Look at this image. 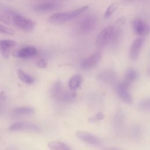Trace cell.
Segmentation results:
<instances>
[{
	"label": "cell",
	"instance_id": "obj_28",
	"mask_svg": "<svg viewBox=\"0 0 150 150\" xmlns=\"http://www.w3.org/2000/svg\"><path fill=\"white\" fill-rule=\"evenodd\" d=\"M0 21L4 23L7 24V25H9L11 23V22H10L9 19L6 16L4 15L1 13H0Z\"/></svg>",
	"mask_w": 150,
	"mask_h": 150
},
{
	"label": "cell",
	"instance_id": "obj_16",
	"mask_svg": "<svg viewBox=\"0 0 150 150\" xmlns=\"http://www.w3.org/2000/svg\"><path fill=\"white\" fill-rule=\"evenodd\" d=\"M17 75L20 80H21L22 81L26 84H32L35 82V78L25 73L22 70L18 69L17 71Z\"/></svg>",
	"mask_w": 150,
	"mask_h": 150
},
{
	"label": "cell",
	"instance_id": "obj_22",
	"mask_svg": "<svg viewBox=\"0 0 150 150\" xmlns=\"http://www.w3.org/2000/svg\"><path fill=\"white\" fill-rule=\"evenodd\" d=\"M130 133L133 139H138L141 136V134H142L141 129L138 126H133L131 128Z\"/></svg>",
	"mask_w": 150,
	"mask_h": 150
},
{
	"label": "cell",
	"instance_id": "obj_13",
	"mask_svg": "<svg viewBox=\"0 0 150 150\" xmlns=\"http://www.w3.org/2000/svg\"><path fill=\"white\" fill-rule=\"evenodd\" d=\"M16 46V42L12 40L4 39L0 40V53L5 59L8 58L11 49Z\"/></svg>",
	"mask_w": 150,
	"mask_h": 150
},
{
	"label": "cell",
	"instance_id": "obj_17",
	"mask_svg": "<svg viewBox=\"0 0 150 150\" xmlns=\"http://www.w3.org/2000/svg\"><path fill=\"white\" fill-rule=\"evenodd\" d=\"M63 91H64V90H63L62 83L59 80L57 81L53 85V86L51 88V90H50L52 96L56 99H57V98L62 94V93Z\"/></svg>",
	"mask_w": 150,
	"mask_h": 150
},
{
	"label": "cell",
	"instance_id": "obj_30",
	"mask_svg": "<svg viewBox=\"0 0 150 150\" xmlns=\"http://www.w3.org/2000/svg\"><path fill=\"white\" fill-rule=\"evenodd\" d=\"M122 1L126 3H129V2H132L135 0H122Z\"/></svg>",
	"mask_w": 150,
	"mask_h": 150
},
{
	"label": "cell",
	"instance_id": "obj_31",
	"mask_svg": "<svg viewBox=\"0 0 150 150\" xmlns=\"http://www.w3.org/2000/svg\"><path fill=\"white\" fill-rule=\"evenodd\" d=\"M149 76H150V69H149Z\"/></svg>",
	"mask_w": 150,
	"mask_h": 150
},
{
	"label": "cell",
	"instance_id": "obj_9",
	"mask_svg": "<svg viewBox=\"0 0 150 150\" xmlns=\"http://www.w3.org/2000/svg\"><path fill=\"white\" fill-rule=\"evenodd\" d=\"M101 57L100 52H97L83 59L80 63V66L83 69H91L98 63Z\"/></svg>",
	"mask_w": 150,
	"mask_h": 150
},
{
	"label": "cell",
	"instance_id": "obj_14",
	"mask_svg": "<svg viewBox=\"0 0 150 150\" xmlns=\"http://www.w3.org/2000/svg\"><path fill=\"white\" fill-rule=\"evenodd\" d=\"M124 114L121 111H118L113 119L114 127L117 132H121L124 126Z\"/></svg>",
	"mask_w": 150,
	"mask_h": 150
},
{
	"label": "cell",
	"instance_id": "obj_2",
	"mask_svg": "<svg viewBox=\"0 0 150 150\" xmlns=\"http://www.w3.org/2000/svg\"><path fill=\"white\" fill-rule=\"evenodd\" d=\"M97 23V18L94 15L88 16L81 20L77 25L76 31L79 34H85L93 30Z\"/></svg>",
	"mask_w": 150,
	"mask_h": 150
},
{
	"label": "cell",
	"instance_id": "obj_15",
	"mask_svg": "<svg viewBox=\"0 0 150 150\" xmlns=\"http://www.w3.org/2000/svg\"><path fill=\"white\" fill-rule=\"evenodd\" d=\"M50 150H72L69 146L59 141H53L47 144Z\"/></svg>",
	"mask_w": 150,
	"mask_h": 150
},
{
	"label": "cell",
	"instance_id": "obj_19",
	"mask_svg": "<svg viewBox=\"0 0 150 150\" xmlns=\"http://www.w3.org/2000/svg\"><path fill=\"white\" fill-rule=\"evenodd\" d=\"M81 83V76L76 74L73 76L69 81V86L71 90L75 91L80 86Z\"/></svg>",
	"mask_w": 150,
	"mask_h": 150
},
{
	"label": "cell",
	"instance_id": "obj_25",
	"mask_svg": "<svg viewBox=\"0 0 150 150\" xmlns=\"http://www.w3.org/2000/svg\"><path fill=\"white\" fill-rule=\"evenodd\" d=\"M104 118V114L102 112H98L97 114H96L90 117L88 119V121L90 122H96L97 121H99L103 119Z\"/></svg>",
	"mask_w": 150,
	"mask_h": 150
},
{
	"label": "cell",
	"instance_id": "obj_18",
	"mask_svg": "<svg viewBox=\"0 0 150 150\" xmlns=\"http://www.w3.org/2000/svg\"><path fill=\"white\" fill-rule=\"evenodd\" d=\"M57 8V5L56 3L47 2L39 4L35 6V9L38 12H46L55 9Z\"/></svg>",
	"mask_w": 150,
	"mask_h": 150
},
{
	"label": "cell",
	"instance_id": "obj_4",
	"mask_svg": "<svg viewBox=\"0 0 150 150\" xmlns=\"http://www.w3.org/2000/svg\"><path fill=\"white\" fill-rule=\"evenodd\" d=\"M13 22L16 27L25 32L32 30L35 26V22L32 19L17 14L13 15Z\"/></svg>",
	"mask_w": 150,
	"mask_h": 150
},
{
	"label": "cell",
	"instance_id": "obj_27",
	"mask_svg": "<svg viewBox=\"0 0 150 150\" xmlns=\"http://www.w3.org/2000/svg\"><path fill=\"white\" fill-rule=\"evenodd\" d=\"M36 66L39 67V68H42V69H44L46 68L47 66V62L46 59H39L38 60L36 63Z\"/></svg>",
	"mask_w": 150,
	"mask_h": 150
},
{
	"label": "cell",
	"instance_id": "obj_8",
	"mask_svg": "<svg viewBox=\"0 0 150 150\" xmlns=\"http://www.w3.org/2000/svg\"><path fill=\"white\" fill-rule=\"evenodd\" d=\"M134 32L139 36L147 35L150 32V25L141 19H135L132 22Z\"/></svg>",
	"mask_w": 150,
	"mask_h": 150
},
{
	"label": "cell",
	"instance_id": "obj_3",
	"mask_svg": "<svg viewBox=\"0 0 150 150\" xmlns=\"http://www.w3.org/2000/svg\"><path fill=\"white\" fill-rule=\"evenodd\" d=\"M114 28V25H108L99 33L96 40V45L97 47H103L111 42Z\"/></svg>",
	"mask_w": 150,
	"mask_h": 150
},
{
	"label": "cell",
	"instance_id": "obj_11",
	"mask_svg": "<svg viewBox=\"0 0 150 150\" xmlns=\"http://www.w3.org/2000/svg\"><path fill=\"white\" fill-rule=\"evenodd\" d=\"M97 78L103 83L111 84L115 81L117 79V74L113 70L106 69L99 73L97 75Z\"/></svg>",
	"mask_w": 150,
	"mask_h": 150
},
{
	"label": "cell",
	"instance_id": "obj_24",
	"mask_svg": "<svg viewBox=\"0 0 150 150\" xmlns=\"http://www.w3.org/2000/svg\"><path fill=\"white\" fill-rule=\"evenodd\" d=\"M117 7V5L116 4H112L110 5H109L107 8L106 9L105 13L104 14V17L105 18H108L110 16H111V15L115 12Z\"/></svg>",
	"mask_w": 150,
	"mask_h": 150
},
{
	"label": "cell",
	"instance_id": "obj_7",
	"mask_svg": "<svg viewBox=\"0 0 150 150\" xmlns=\"http://www.w3.org/2000/svg\"><path fill=\"white\" fill-rule=\"evenodd\" d=\"M9 130L11 131L25 130V131L39 132L41 130V128L37 124H35L30 122L19 121L12 124L9 127Z\"/></svg>",
	"mask_w": 150,
	"mask_h": 150
},
{
	"label": "cell",
	"instance_id": "obj_23",
	"mask_svg": "<svg viewBox=\"0 0 150 150\" xmlns=\"http://www.w3.org/2000/svg\"><path fill=\"white\" fill-rule=\"evenodd\" d=\"M139 108L144 111H150V98L144 99L139 102Z\"/></svg>",
	"mask_w": 150,
	"mask_h": 150
},
{
	"label": "cell",
	"instance_id": "obj_26",
	"mask_svg": "<svg viewBox=\"0 0 150 150\" xmlns=\"http://www.w3.org/2000/svg\"><path fill=\"white\" fill-rule=\"evenodd\" d=\"M0 33L5 35H12L13 34H14V30L7 26L0 24Z\"/></svg>",
	"mask_w": 150,
	"mask_h": 150
},
{
	"label": "cell",
	"instance_id": "obj_12",
	"mask_svg": "<svg viewBox=\"0 0 150 150\" xmlns=\"http://www.w3.org/2000/svg\"><path fill=\"white\" fill-rule=\"evenodd\" d=\"M143 43L144 39L141 38H137L132 42L129 51V56L131 60H136L137 59Z\"/></svg>",
	"mask_w": 150,
	"mask_h": 150
},
{
	"label": "cell",
	"instance_id": "obj_21",
	"mask_svg": "<svg viewBox=\"0 0 150 150\" xmlns=\"http://www.w3.org/2000/svg\"><path fill=\"white\" fill-rule=\"evenodd\" d=\"M35 110L32 107H18L13 110V112L15 114L18 115H28L33 113Z\"/></svg>",
	"mask_w": 150,
	"mask_h": 150
},
{
	"label": "cell",
	"instance_id": "obj_5",
	"mask_svg": "<svg viewBox=\"0 0 150 150\" xmlns=\"http://www.w3.org/2000/svg\"><path fill=\"white\" fill-rule=\"evenodd\" d=\"M129 86L130 84L124 80L117 86V92L119 97L127 104H131L132 102V97L129 91Z\"/></svg>",
	"mask_w": 150,
	"mask_h": 150
},
{
	"label": "cell",
	"instance_id": "obj_29",
	"mask_svg": "<svg viewBox=\"0 0 150 150\" xmlns=\"http://www.w3.org/2000/svg\"><path fill=\"white\" fill-rule=\"evenodd\" d=\"M103 150H122V149L118 147H108L103 149Z\"/></svg>",
	"mask_w": 150,
	"mask_h": 150
},
{
	"label": "cell",
	"instance_id": "obj_32",
	"mask_svg": "<svg viewBox=\"0 0 150 150\" xmlns=\"http://www.w3.org/2000/svg\"><path fill=\"white\" fill-rule=\"evenodd\" d=\"M144 1H145V0H144Z\"/></svg>",
	"mask_w": 150,
	"mask_h": 150
},
{
	"label": "cell",
	"instance_id": "obj_10",
	"mask_svg": "<svg viewBox=\"0 0 150 150\" xmlns=\"http://www.w3.org/2000/svg\"><path fill=\"white\" fill-rule=\"evenodd\" d=\"M37 52L36 47L33 46H26L21 49L12 50V54L15 57L28 58L35 56L37 53Z\"/></svg>",
	"mask_w": 150,
	"mask_h": 150
},
{
	"label": "cell",
	"instance_id": "obj_1",
	"mask_svg": "<svg viewBox=\"0 0 150 150\" xmlns=\"http://www.w3.org/2000/svg\"><path fill=\"white\" fill-rule=\"evenodd\" d=\"M88 8V6L86 5L76 9L73 11L66 13H56L52 15L49 19V21L53 24H61L71 19H73L84 12Z\"/></svg>",
	"mask_w": 150,
	"mask_h": 150
},
{
	"label": "cell",
	"instance_id": "obj_6",
	"mask_svg": "<svg viewBox=\"0 0 150 150\" xmlns=\"http://www.w3.org/2000/svg\"><path fill=\"white\" fill-rule=\"evenodd\" d=\"M77 138L80 141L94 146H99L102 145L101 140L96 135L84 131L76 132Z\"/></svg>",
	"mask_w": 150,
	"mask_h": 150
},
{
	"label": "cell",
	"instance_id": "obj_20",
	"mask_svg": "<svg viewBox=\"0 0 150 150\" xmlns=\"http://www.w3.org/2000/svg\"><path fill=\"white\" fill-rule=\"evenodd\" d=\"M138 77V73L133 68L129 69L125 73L124 81L131 84L132 82L135 81Z\"/></svg>",
	"mask_w": 150,
	"mask_h": 150
}]
</instances>
